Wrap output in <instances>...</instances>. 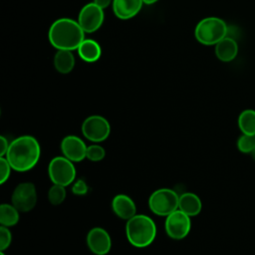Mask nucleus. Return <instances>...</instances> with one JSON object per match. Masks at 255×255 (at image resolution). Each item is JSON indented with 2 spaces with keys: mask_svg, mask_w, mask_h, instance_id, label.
<instances>
[{
  "mask_svg": "<svg viewBox=\"0 0 255 255\" xmlns=\"http://www.w3.org/2000/svg\"><path fill=\"white\" fill-rule=\"evenodd\" d=\"M191 229L190 217L177 209L167 215L164 221V230L166 235L174 240H181L185 238Z\"/></svg>",
  "mask_w": 255,
  "mask_h": 255,
  "instance_id": "obj_8",
  "label": "nucleus"
},
{
  "mask_svg": "<svg viewBox=\"0 0 255 255\" xmlns=\"http://www.w3.org/2000/svg\"><path fill=\"white\" fill-rule=\"evenodd\" d=\"M12 242V234L9 227H0V251H5Z\"/></svg>",
  "mask_w": 255,
  "mask_h": 255,
  "instance_id": "obj_24",
  "label": "nucleus"
},
{
  "mask_svg": "<svg viewBox=\"0 0 255 255\" xmlns=\"http://www.w3.org/2000/svg\"><path fill=\"white\" fill-rule=\"evenodd\" d=\"M105 156H106V150L102 145L98 143H94L87 147V153H86L87 159L97 162L104 159Z\"/></svg>",
  "mask_w": 255,
  "mask_h": 255,
  "instance_id": "obj_23",
  "label": "nucleus"
},
{
  "mask_svg": "<svg viewBox=\"0 0 255 255\" xmlns=\"http://www.w3.org/2000/svg\"><path fill=\"white\" fill-rule=\"evenodd\" d=\"M238 44L235 39L226 36L215 45V56L222 62L233 61L238 54Z\"/></svg>",
  "mask_w": 255,
  "mask_h": 255,
  "instance_id": "obj_15",
  "label": "nucleus"
},
{
  "mask_svg": "<svg viewBox=\"0 0 255 255\" xmlns=\"http://www.w3.org/2000/svg\"><path fill=\"white\" fill-rule=\"evenodd\" d=\"M0 255H5V254H4V251H1V254H0Z\"/></svg>",
  "mask_w": 255,
  "mask_h": 255,
  "instance_id": "obj_30",
  "label": "nucleus"
},
{
  "mask_svg": "<svg viewBox=\"0 0 255 255\" xmlns=\"http://www.w3.org/2000/svg\"><path fill=\"white\" fill-rule=\"evenodd\" d=\"M158 0H142V2L144 3V4H146V5H150V4H153V3H155V2H157Z\"/></svg>",
  "mask_w": 255,
  "mask_h": 255,
  "instance_id": "obj_29",
  "label": "nucleus"
},
{
  "mask_svg": "<svg viewBox=\"0 0 255 255\" xmlns=\"http://www.w3.org/2000/svg\"><path fill=\"white\" fill-rule=\"evenodd\" d=\"M96 5L101 7L102 9H106L110 6V4L113 2V0H94L93 1Z\"/></svg>",
  "mask_w": 255,
  "mask_h": 255,
  "instance_id": "obj_28",
  "label": "nucleus"
},
{
  "mask_svg": "<svg viewBox=\"0 0 255 255\" xmlns=\"http://www.w3.org/2000/svg\"><path fill=\"white\" fill-rule=\"evenodd\" d=\"M126 236L130 245L136 248L149 246L156 236V225L147 215L135 214L127 220Z\"/></svg>",
  "mask_w": 255,
  "mask_h": 255,
  "instance_id": "obj_3",
  "label": "nucleus"
},
{
  "mask_svg": "<svg viewBox=\"0 0 255 255\" xmlns=\"http://www.w3.org/2000/svg\"><path fill=\"white\" fill-rule=\"evenodd\" d=\"M113 212L121 219L128 220L136 214L134 201L127 194H117L112 200Z\"/></svg>",
  "mask_w": 255,
  "mask_h": 255,
  "instance_id": "obj_13",
  "label": "nucleus"
},
{
  "mask_svg": "<svg viewBox=\"0 0 255 255\" xmlns=\"http://www.w3.org/2000/svg\"><path fill=\"white\" fill-rule=\"evenodd\" d=\"M11 203L20 212L31 211L37 203V190L32 182H21L13 190Z\"/></svg>",
  "mask_w": 255,
  "mask_h": 255,
  "instance_id": "obj_9",
  "label": "nucleus"
},
{
  "mask_svg": "<svg viewBox=\"0 0 255 255\" xmlns=\"http://www.w3.org/2000/svg\"><path fill=\"white\" fill-rule=\"evenodd\" d=\"M142 4V0H113V10L119 19L128 20L137 15Z\"/></svg>",
  "mask_w": 255,
  "mask_h": 255,
  "instance_id": "obj_14",
  "label": "nucleus"
},
{
  "mask_svg": "<svg viewBox=\"0 0 255 255\" xmlns=\"http://www.w3.org/2000/svg\"><path fill=\"white\" fill-rule=\"evenodd\" d=\"M178 209L189 217L196 216L202 209V202L198 195L192 192H184L179 195Z\"/></svg>",
  "mask_w": 255,
  "mask_h": 255,
  "instance_id": "obj_16",
  "label": "nucleus"
},
{
  "mask_svg": "<svg viewBox=\"0 0 255 255\" xmlns=\"http://www.w3.org/2000/svg\"><path fill=\"white\" fill-rule=\"evenodd\" d=\"M228 26L226 22L215 16H210L200 20L194 30L195 39L202 45H216L227 36Z\"/></svg>",
  "mask_w": 255,
  "mask_h": 255,
  "instance_id": "obj_4",
  "label": "nucleus"
},
{
  "mask_svg": "<svg viewBox=\"0 0 255 255\" xmlns=\"http://www.w3.org/2000/svg\"><path fill=\"white\" fill-rule=\"evenodd\" d=\"M66 187L59 184H53L48 190V200L52 205H60L66 199Z\"/></svg>",
  "mask_w": 255,
  "mask_h": 255,
  "instance_id": "obj_21",
  "label": "nucleus"
},
{
  "mask_svg": "<svg viewBox=\"0 0 255 255\" xmlns=\"http://www.w3.org/2000/svg\"><path fill=\"white\" fill-rule=\"evenodd\" d=\"M11 165L6 159V157H0V183L4 184L10 177L11 174Z\"/></svg>",
  "mask_w": 255,
  "mask_h": 255,
  "instance_id": "obj_25",
  "label": "nucleus"
},
{
  "mask_svg": "<svg viewBox=\"0 0 255 255\" xmlns=\"http://www.w3.org/2000/svg\"><path fill=\"white\" fill-rule=\"evenodd\" d=\"M238 128L244 134L255 135V111L244 110L238 117Z\"/></svg>",
  "mask_w": 255,
  "mask_h": 255,
  "instance_id": "obj_20",
  "label": "nucleus"
},
{
  "mask_svg": "<svg viewBox=\"0 0 255 255\" xmlns=\"http://www.w3.org/2000/svg\"><path fill=\"white\" fill-rule=\"evenodd\" d=\"M82 133L85 138L94 143L105 141L111 133L109 121L99 115H93L85 119L82 124Z\"/></svg>",
  "mask_w": 255,
  "mask_h": 255,
  "instance_id": "obj_7",
  "label": "nucleus"
},
{
  "mask_svg": "<svg viewBox=\"0 0 255 255\" xmlns=\"http://www.w3.org/2000/svg\"><path fill=\"white\" fill-rule=\"evenodd\" d=\"M179 195L170 188L154 190L148 197V208L158 216H167L178 209Z\"/></svg>",
  "mask_w": 255,
  "mask_h": 255,
  "instance_id": "obj_5",
  "label": "nucleus"
},
{
  "mask_svg": "<svg viewBox=\"0 0 255 255\" xmlns=\"http://www.w3.org/2000/svg\"><path fill=\"white\" fill-rule=\"evenodd\" d=\"M77 51L80 58L88 63H94L98 61L102 55V49L100 44L93 39L85 38Z\"/></svg>",
  "mask_w": 255,
  "mask_h": 255,
  "instance_id": "obj_17",
  "label": "nucleus"
},
{
  "mask_svg": "<svg viewBox=\"0 0 255 255\" xmlns=\"http://www.w3.org/2000/svg\"><path fill=\"white\" fill-rule=\"evenodd\" d=\"M53 63L60 74H69L75 67V57L72 51L58 50L54 56Z\"/></svg>",
  "mask_w": 255,
  "mask_h": 255,
  "instance_id": "obj_18",
  "label": "nucleus"
},
{
  "mask_svg": "<svg viewBox=\"0 0 255 255\" xmlns=\"http://www.w3.org/2000/svg\"><path fill=\"white\" fill-rule=\"evenodd\" d=\"M62 154L73 162H80L86 158L87 145L85 141L77 135L65 136L60 144Z\"/></svg>",
  "mask_w": 255,
  "mask_h": 255,
  "instance_id": "obj_12",
  "label": "nucleus"
},
{
  "mask_svg": "<svg viewBox=\"0 0 255 255\" xmlns=\"http://www.w3.org/2000/svg\"><path fill=\"white\" fill-rule=\"evenodd\" d=\"M104 19V9L92 2L86 4L81 9L78 16V23L85 33H93L101 28Z\"/></svg>",
  "mask_w": 255,
  "mask_h": 255,
  "instance_id": "obj_10",
  "label": "nucleus"
},
{
  "mask_svg": "<svg viewBox=\"0 0 255 255\" xmlns=\"http://www.w3.org/2000/svg\"><path fill=\"white\" fill-rule=\"evenodd\" d=\"M20 219V211L11 203L0 205V224L6 227L15 226Z\"/></svg>",
  "mask_w": 255,
  "mask_h": 255,
  "instance_id": "obj_19",
  "label": "nucleus"
},
{
  "mask_svg": "<svg viewBox=\"0 0 255 255\" xmlns=\"http://www.w3.org/2000/svg\"><path fill=\"white\" fill-rule=\"evenodd\" d=\"M89 191V185L84 179H77L73 182L72 185V192L73 194L77 196H84L88 193Z\"/></svg>",
  "mask_w": 255,
  "mask_h": 255,
  "instance_id": "obj_26",
  "label": "nucleus"
},
{
  "mask_svg": "<svg viewBox=\"0 0 255 255\" xmlns=\"http://www.w3.org/2000/svg\"><path fill=\"white\" fill-rule=\"evenodd\" d=\"M9 144H10V142L8 141V139L5 136L1 135L0 136V156L1 157L6 155V152L9 148Z\"/></svg>",
  "mask_w": 255,
  "mask_h": 255,
  "instance_id": "obj_27",
  "label": "nucleus"
},
{
  "mask_svg": "<svg viewBox=\"0 0 255 255\" xmlns=\"http://www.w3.org/2000/svg\"><path fill=\"white\" fill-rule=\"evenodd\" d=\"M48 37L57 50H77L85 39V32L78 21L70 18L57 19L51 25Z\"/></svg>",
  "mask_w": 255,
  "mask_h": 255,
  "instance_id": "obj_2",
  "label": "nucleus"
},
{
  "mask_svg": "<svg viewBox=\"0 0 255 255\" xmlns=\"http://www.w3.org/2000/svg\"><path fill=\"white\" fill-rule=\"evenodd\" d=\"M76 167L74 162L63 156H56L51 159L48 165V175L53 184L68 186L76 179Z\"/></svg>",
  "mask_w": 255,
  "mask_h": 255,
  "instance_id": "obj_6",
  "label": "nucleus"
},
{
  "mask_svg": "<svg viewBox=\"0 0 255 255\" xmlns=\"http://www.w3.org/2000/svg\"><path fill=\"white\" fill-rule=\"evenodd\" d=\"M41 146L32 135H21L13 139L6 152V159L12 169L18 172L31 170L39 161Z\"/></svg>",
  "mask_w": 255,
  "mask_h": 255,
  "instance_id": "obj_1",
  "label": "nucleus"
},
{
  "mask_svg": "<svg viewBox=\"0 0 255 255\" xmlns=\"http://www.w3.org/2000/svg\"><path fill=\"white\" fill-rule=\"evenodd\" d=\"M87 246L95 255H107L112 248V239L107 230L94 227L87 234Z\"/></svg>",
  "mask_w": 255,
  "mask_h": 255,
  "instance_id": "obj_11",
  "label": "nucleus"
},
{
  "mask_svg": "<svg viewBox=\"0 0 255 255\" xmlns=\"http://www.w3.org/2000/svg\"><path fill=\"white\" fill-rule=\"evenodd\" d=\"M237 148L242 153L255 155V135L242 133L237 139Z\"/></svg>",
  "mask_w": 255,
  "mask_h": 255,
  "instance_id": "obj_22",
  "label": "nucleus"
}]
</instances>
